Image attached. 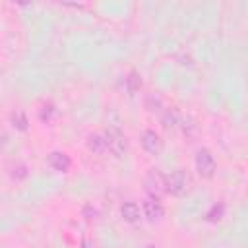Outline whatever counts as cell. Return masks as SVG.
I'll use <instances>...</instances> for the list:
<instances>
[{
  "label": "cell",
  "mask_w": 248,
  "mask_h": 248,
  "mask_svg": "<svg viewBox=\"0 0 248 248\" xmlns=\"http://www.w3.org/2000/svg\"><path fill=\"white\" fill-rule=\"evenodd\" d=\"M192 188V178L186 170L178 169V170H172L169 176H167V192L180 198V196H186Z\"/></svg>",
  "instance_id": "6da1fadb"
},
{
  "label": "cell",
  "mask_w": 248,
  "mask_h": 248,
  "mask_svg": "<svg viewBox=\"0 0 248 248\" xmlns=\"http://www.w3.org/2000/svg\"><path fill=\"white\" fill-rule=\"evenodd\" d=\"M145 190L151 198H159L161 194L167 192V176L159 170V169H151L147 174H145Z\"/></svg>",
  "instance_id": "7a4b0ae2"
},
{
  "label": "cell",
  "mask_w": 248,
  "mask_h": 248,
  "mask_svg": "<svg viewBox=\"0 0 248 248\" xmlns=\"http://www.w3.org/2000/svg\"><path fill=\"white\" fill-rule=\"evenodd\" d=\"M215 169H217V163H215V157L211 155L209 149L202 147L198 149L196 153V170L202 178H211L215 174Z\"/></svg>",
  "instance_id": "3957f363"
},
{
  "label": "cell",
  "mask_w": 248,
  "mask_h": 248,
  "mask_svg": "<svg viewBox=\"0 0 248 248\" xmlns=\"http://www.w3.org/2000/svg\"><path fill=\"white\" fill-rule=\"evenodd\" d=\"M103 136H105V141H107V149H108L110 153H114V155L120 157V155L126 151V138H124V134H122L120 130L108 128Z\"/></svg>",
  "instance_id": "277c9868"
},
{
  "label": "cell",
  "mask_w": 248,
  "mask_h": 248,
  "mask_svg": "<svg viewBox=\"0 0 248 248\" xmlns=\"http://www.w3.org/2000/svg\"><path fill=\"white\" fill-rule=\"evenodd\" d=\"M140 141H141V147H143L149 155H159L161 149H163V140H161L159 134H155L153 130H145V132H141Z\"/></svg>",
  "instance_id": "5b68a950"
},
{
  "label": "cell",
  "mask_w": 248,
  "mask_h": 248,
  "mask_svg": "<svg viewBox=\"0 0 248 248\" xmlns=\"http://www.w3.org/2000/svg\"><path fill=\"white\" fill-rule=\"evenodd\" d=\"M143 215L147 217V221H151V223H155V221H159L163 215H165V209H163V203L159 202V198H147L145 202H143Z\"/></svg>",
  "instance_id": "8992f818"
},
{
  "label": "cell",
  "mask_w": 248,
  "mask_h": 248,
  "mask_svg": "<svg viewBox=\"0 0 248 248\" xmlns=\"http://www.w3.org/2000/svg\"><path fill=\"white\" fill-rule=\"evenodd\" d=\"M48 165H50L54 170L66 172V170L70 169L72 161H70V157H68L66 153H62V151H54V153H50V155H48Z\"/></svg>",
  "instance_id": "52a82bcc"
},
{
  "label": "cell",
  "mask_w": 248,
  "mask_h": 248,
  "mask_svg": "<svg viewBox=\"0 0 248 248\" xmlns=\"http://www.w3.org/2000/svg\"><path fill=\"white\" fill-rule=\"evenodd\" d=\"M120 215L124 221L136 223V221H140V205L136 202H124L120 207Z\"/></svg>",
  "instance_id": "ba28073f"
},
{
  "label": "cell",
  "mask_w": 248,
  "mask_h": 248,
  "mask_svg": "<svg viewBox=\"0 0 248 248\" xmlns=\"http://www.w3.org/2000/svg\"><path fill=\"white\" fill-rule=\"evenodd\" d=\"M87 149L93 151V153H105L107 151V141H105V136L103 134H91L87 138Z\"/></svg>",
  "instance_id": "9c48e42d"
},
{
  "label": "cell",
  "mask_w": 248,
  "mask_h": 248,
  "mask_svg": "<svg viewBox=\"0 0 248 248\" xmlns=\"http://www.w3.org/2000/svg\"><path fill=\"white\" fill-rule=\"evenodd\" d=\"M10 122H12L14 128H17V130H21V132L27 130V118H25V114H23L21 110L12 112V114H10Z\"/></svg>",
  "instance_id": "30bf717a"
},
{
  "label": "cell",
  "mask_w": 248,
  "mask_h": 248,
  "mask_svg": "<svg viewBox=\"0 0 248 248\" xmlns=\"http://www.w3.org/2000/svg\"><path fill=\"white\" fill-rule=\"evenodd\" d=\"M10 176H12L16 182L23 180V178L27 176V167H25L23 163H17V165H14V167H12V170H10Z\"/></svg>",
  "instance_id": "8fae6325"
},
{
  "label": "cell",
  "mask_w": 248,
  "mask_h": 248,
  "mask_svg": "<svg viewBox=\"0 0 248 248\" xmlns=\"http://www.w3.org/2000/svg\"><path fill=\"white\" fill-rule=\"evenodd\" d=\"M140 85H141L140 76H138L136 72H130V76L126 78V87H128V91H130V93H136V91L140 89Z\"/></svg>",
  "instance_id": "7c38bea8"
},
{
  "label": "cell",
  "mask_w": 248,
  "mask_h": 248,
  "mask_svg": "<svg viewBox=\"0 0 248 248\" xmlns=\"http://www.w3.org/2000/svg\"><path fill=\"white\" fill-rule=\"evenodd\" d=\"M223 213H225V203H215V205L209 209L207 219H209V221H219V219L223 217Z\"/></svg>",
  "instance_id": "4fadbf2b"
}]
</instances>
